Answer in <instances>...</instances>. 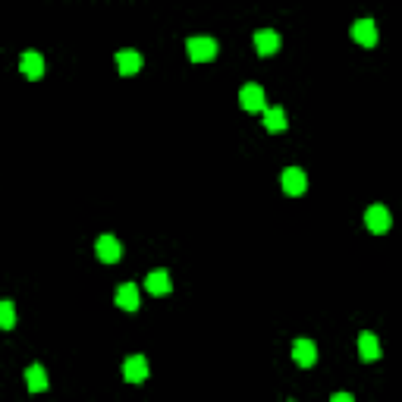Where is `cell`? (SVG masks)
<instances>
[{
  "instance_id": "6da1fadb",
  "label": "cell",
  "mask_w": 402,
  "mask_h": 402,
  "mask_svg": "<svg viewBox=\"0 0 402 402\" xmlns=\"http://www.w3.org/2000/svg\"><path fill=\"white\" fill-rule=\"evenodd\" d=\"M186 51L192 63H211L217 57V41L214 38H189L186 41Z\"/></svg>"
},
{
  "instance_id": "7a4b0ae2",
  "label": "cell",
  "mask_w": 402,
  "mask_h": 402,
  "mask_svg": "<svg viewBox=\"0 0 402 402\" xmlns=\"http://www.w3.org/2000/svg\"><path fill=\"white\" fill-rule=\"evenodd\" d=\"M239 104H242V110L248 113H264V88L255 82L242 85V91H239Z\"/></svg>"
},
{
  "instance_id": "3957f363",
  "label": "cell",
  "mask_w": 402,
  "mask_h": 402,
  "mask_svg": "<svg viewBox=\"0 0 402 402\" xmlns=\"http://www.w3.org/2000/svg\"><path fill=\"white\" fill-rule=\"evenodd\" d=\"M390 224H393V217H390V211L383 208V204H371V208L365 211V226L371 233H377V236H383V233L390 230Z\"/></svg>"
},
{
  "instance_id": "277c9868",
  "label": "cell",
  "mask_w": 402,
  "mask_h": 402,
  "mask_svg": "<svg viewBox=\"0 0 402 402\" xmlns=\"http://www.w3.org/2000/svg\"><path fill=\"white\" fill-rule=\"evenodd\" d=\"M280 35H276L274 29H261V32H255V51L261 54V57H274L276 51H280Z\"/></svg>"
},
{
  "instance_id": "5b68a950",
  "label": "cell",
  "mask_w": 402,
  "mask_h": 402,
  "mask_svg": "<svg viewBox=\"0 0 402 402\" xmlns=\"http://www.w3.org/2000/svg\"><path fill=\"white\" fill-rule=\"evenodd\" d=\"M19 73H23L25 79H32V82H38V79L45 75V57L35 51H25L23 60H19Z\"/></svg>"
},
{
  "instance_id": "8992f818",
  "label": "cell",
  "mask_w": 402,
  "mask_h": 402,
  "mask_svg": "<svg viewBox=\"0 0 402 402\" xmlns=\"http://www.w3.org/2000/svg\"><path fill=\"white\" fill-rule=\"evenodd\" d=\"M95 255L104 261V264H117L119 255H123V248H119V239L117 236H101L95 242Z\"/></svg>"
},
{
  "instance_id": "52a82bcc",
  "label": "cell",
  "mask_w": 402,
  "mask_h": 402,
  "mask_svg": "<svg viewBox=\"0 0 402 402\" xmlns=\"http://www.w3.org/2000/svg\"><path fill=\"white\" fill-rule=\"evenodd\" d=\"M123 377L129 380V383H145L148 380V362H145V355H132L123 362Z\"/></svg>"
},
{
  "instance_id": "ba28073f",
  "label": "cell",
  "mask_w": 402,
  "mask_h": 402,
  "mask_svg": "<svg viewBox=\"0 0 402 402\" xmlns=\"http://www.w3.org/2000/svg\"><path fill=\"white\" fill-rule=\"evenodd\" d=\"M305 189H308L305 170H298V167H286L283 170V192L286 195H305Z\"/></svg>"
},
{
  "instance_id": "9c48e42d",
  "label": "cell",
  "mask_w": 402,
  "mask_h": 402,
  "mask_svg": "<svg viewBox=\"0 0 402 402\" xmlns=\"http://www.w3.org/2000/svg\"><path fill=\"white\" fill-rule=\"evenodd\" d=\"M352 41H358L362 47H374L377 45V23H371V19H358V23L352 25Z\"/></svg>"
},
{
  "instance_id": "30bf717a",
  "label": "cell",
  "mask_w": 402,
  "mask_h": 402,
  "mask_svg": "<svg viewBox=\"0 0 402 402\" xmlns=\"http://www.w3.org/2000/svg\"><path fill=\"white\" fill-rule=\"evenodd\" d=\"M292 358H296L298 368H311L314 362H318V346H314L311 340H296V343H292Z\"/></svg>"
},
{
  "instance_id": "8fae6325",
  "label": "cell",
  "mask_w": 402,
  "mask_h": 402,
  "mask_svg": "<svg viewBox=\"0 0 402 402\" xmlns=\"http://www.w3.org/2000/svg\"><path fill=\"white\" fill-rule=\"evenodd\" d=\"M145 289H148L151 296H167V292L173 289L170 274H167V270H151V274L145 276Z\"/></svg>"
},
{
  "instance_id": "7c38bea8",
  "label": "cell",
  "mask_w": 402,
  "mask_h": 402,
  "mask_svg": "<svg viewBox=\"0 0 402 402\" xmlns=\"http://www.w3.org/2000/svg\"><path fill=\"white\" fill-rule=\"evenodd\" d=\"M358 355H362V362H377L383 352H380V340L374 333H362L358 336Z\"/></svg>"
},
{
  "instance_id": "4fadbf2b",
  "label": "cell",
  "mask_w": 402,
  "mask_h": 402,
  "mask_svg": "<svg viewBox=\"0 0 402 402\" xmlns=\"http://www.w3.org/2000/svg\"><path fill=\"white\" fill-rule=\"evenodd\" d=\"M117 67L123 75H135L142 69V54L139 51H117Z\"/></svg>"
},
{
  "instance_id": "5bb4252c",
  "label": "cell",
  "mask_w": 402,
  "mask_h": 402,
  "mask_svg": "<svg viewBox=\"0 0 402 402\" xmlns=\"http://www.w3.org/2000/svg\"><path fill=\"white\" fill-rule=\"evenodd\" d=\"M117 305L123 308V311H135L139 308V286L135 283H123L117 289Z\"/></svg>"
},
{
  "instance_id": "9a60e30c",
  "label": "cell",
  "mask_w": 402,
  "mask_h": 402,
  "mask_svg": "<svg viewBox=\"0 0 402 402\" xmlns=\"http://www.w3.org/2000/svg\"><path fill=\"white\" fill-rule=\"evenodd\" d=\"M264 129H268V132H286V110L283 107H264Z\"/></svg>"
},
{
  "instance_id": "2e32d148",
  "label": "cell",
  "mask_w": 402,
  "mask_h": 402,
  "mask_svg": "<svg viewBox=\"0 0 402 402\" xmlns=\"http://www.w3.org/2000/svg\"><path fill=\"white\" fill-rule=\"evenodd\" d=\"M25 387L32 390V393H45L47 390V374L41 365H29L25 368Z\"/></svg>"
},
{
  "instance_id": "e0dca14e",
  "label": "cell",
  "mask_w": 402,
  "mask_h": 402,
  "mask_svg": "<svg viewBox=\"0 0 402 402\" xmlns=\"http://www.w3.org/2000/svg\"><path fill=\"white\" fill-rule=\"evenodd\" d=\"M16 324V308L10 298H0V330H13Z\"/></svg>"
},
{
  "instance_id": "ac0fdd59",
  "label": "cell",
  "mask_w": 402,
  "mask_h": 402,
  "mask_svg": "<svg viewBox=\"0 0 402 402\" xmlns=\"http://www.w3.org/2000/svg\"><path fill=\"white\" fill-rule=\"evenodd\" d=\"M330 402H355V399H352V393H333Z\"/></svg>"
}]
</instances>
